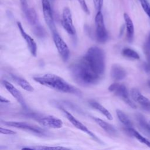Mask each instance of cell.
I'll return each instance as SVG.
<instances>
[{"mask_svg": "<svg viewBox=\"0 0 150 150\" xmlns=\"http://www.w3.org/2000/svg\"><path fill=\"white\" fill-rule=\"evenodd\" d=\"M33 31L35 33V35L38 36L39 38H43L46 36V32L45 29L40 25V24H39L36 25V26L33 28Z\"/></svg>", "mask_w": 150, "mask_h": 150, "instance_id": "484cf974", "label": "cell"}, {"mask_svg": "<svg viewBox=\"0 0 150 150\" xmlns=\"http://www.w3.org/2000/svg\"><path fill=\"white\" fill-rule=\"evenodd\" d=\"M111 77L115 80L120 81L123 80L127 76L125 70L118 64L112 65L110 70Z\"/></svg>", "mask_w": 150, "mask_h": 150, "instance_id": "9a60e30c", "label": "cell"}, {"mask_svg": "<svg viewBox=\"0 0 150 150\" xmlns=\"http://www.w3.org/2000/svg\"><path fill=\"white\" fill-rule=\"evenodd\" d=\"M10 76L11 79L22 88L27 91L32 92L33 91V87L26 79L13 74H10Z\"/></svg>", "mask_w": 150, "mask_h": 150, "instance_id": "d6986e66", "label": "cell"}, {"mask_svg": "<svg viewBox=\"0 0 150 150\" xmlns=\"http://www.w3.org/2000/svg\"><path fill=\"white\" fill-rule=\"evenodd\" d=\"M142 8H143L144 12L150 18V5L146 0H139Z\"/></svg>", "mask_w": 150, "mask_h": 150, "instance_id": "83f0119b", "label": "cell"}, {"mask_svg": "<svg viewBox=\"0 0 150 150\" xmlns=\"http://www.w3.org/2000/svg\"><path fill=\"white\" fill-rule=\"evenodd\" d=\"M136 118L141 129L146 134L150 135V124L147 123L144 117L141 114H136Z\"/></svg>", "mask_w": 150, "mask_h": 150, "instance_id": "7402d4cb", "label": "cell"}, {"mask_svg": "<svg viewBox=\"0 0 150 150\" xmlns=\"http://www.w3.org/2000/svg\"><path fill=\"white\" fill-rule=\"evenodd\" d=\"M33 80L41 85L60 92L78 96L81 94V92L78 88L69 84L61 77L54 74L47 73L42 76H35Z\"/></svg>", "mask_w": 150, "mask_h": 150, "instance_id": "7a4b0ae2", "label": "cell"}, {"mask_svg": "<svg viewBox=\"0 0 150 150\" xmlns=\"http://www.w3.org/2000/svg\"><path fill=\"white\" fill-rule=\"evenodd\" d=\"M43 13L45 21L47 25L50 30L53 32L56 31L55 25L54 22V19L53 16V12L51 8V6L49 0H42Z\"/></svg>", "mask_w": 150, "mask_h": 150, "instance_id": "8fae6325", "label": "cell"}, {"mask_svg": "<svg viewBox=\"0 0 150 150\" xmlns=\"http://www.w3.org/2000/svg\"><path fill=\"white\" fill-rule=\"evenodd\" d=\"M148 84H149V86H150V80L148 81Z\"/></svg>", "mask_w": 150, "mask_h": 150, "instance_id": "836d02e7", "label": "cell"}, {"mask_svg": "<svg viewBox=\"0 0 150 150\" xmlns=\"http://www.w3.org/2000/svg\"><path fill=\"white\" fill-rule=\"evenodd\" d=\"M1 123L4 125L15 127L22 130L29 131L31 133L35 134L40 136L47 135V132L46 131L36 125L31 124L25 122H18V121H1Z\"/></svg>", "mask_w": 150, "mask_h": 150, "instance_id": "277c9868", "label": "cell"}, {"mask_svg": "<svg viewBox=\"0 0 150 150\" xmlns=\"http://www.w3.org/2000/svg\"><path fill=\"white\" fill-rule=\"evenodd\" d=\"M89 104L91 107H92L93 108L96 109V110H97L100 112H101L108 120H112L113 119V117H112L111 114L110 112V111L108 110H107L104 107H103L101 104L98 103V102L94 101V100H91L89 101Z\"/></svg>", "mask_w": 150, "mask_h": 150, "instance_id": "ffe728a7", "label": "cell"}, {"mask_svg": "<svg viewBox=\"0 0 150 150\" xmlns=\"http://www.w3.org/2000/svg\"><path fill=\"white\" fill-rule=\"evenodd\" d=\"M63 114H64L66 118L69 121V122L76 128L78 129L81 130V131L86 133L89 136L91 137L94 140L97 141L98 142H101V140L93 133L92 132L90 129H88V128L84 125L82 122H81L80 121H79L77 119H76L70 112L67 111L66 109L62 108V109Z\"/></svg>", "mask_w": 150, "mask_h": 150, "instance_id": "ba28073f", "label": "cell"}, {"mask_svg": "<svg viewBox=\"0 0 150 150\" xmlns=\"http://www.w3.org/2000/svg\"><path fill=\"white\" fill-rule=\"evenodd\" d=\"M131 96L132 100L138 103L144 110L148 111H150L149 100L142 95L138 89L132 88L131 91Z\"/></svg>", "mask_w": 150, "mask_h": 150, "instance_id": "5bb4252c", "label": "cell"}, {"mask_svg": "<svg viewBox=\"0 0 150 150\" xmlns=\"http://www.w3.org/2000/svg\"><path fill=\"white\" fill-rule=\"evenodd\" d=\"M124 19L127 30V38L129 42H131L133 40L134 35V24L130 16L127 13H124Z\"/></svg>", "mask_w": 150, "mask_h": 150, "instance_id": "e0dca14e", "label": "cell"}, {"mask_svg": "<svg viewBox=\"0 0 150 150\" xmlns=\"http://www.w3.org/2000/svg\"><path fill=\"white\" fill-rule=\"evenodd\" d=\"M82 59L97 74L103 77L105 69V57L104 51L97 46L88 49Z\"/></svg>", "mask_w": 150, "mask_h": 150, "instance_id": "3957f363", "label": "cell"}, {"mask_svg": "<svg viewBox=\"0 0 150 150\" xmlns=\"http://www.w3.org/2000/svg\"><path fill=\"white\" fill-rule=\"evenodd\" d=\"M0 132L1 134H4V135H14L16 134V132L14 131H12L11 129H7V128H2V127H1L0 128Z\"/></svg>", "mask_w": 150, "mask_h": 150, "instance_id": "4dcf8cb0", "label": "cell"}, {"mask_svg": "<svg viewBox=\"0 0 150 150\" xmlns=\"http://www.w3.org/2000/svg\"><path fill=\"white\" fill-rule=\"evenodd\" d=\"M38 122L43 127L47 128L59 129L63 127V122L59 118L52 115L36 118Z\"/></svg>", "mask_w": 150, "mask_h": 150, "instance_id": "30bf717a", "label": "cell"}, {"mask_svg": "<svg viewBox=\"0 0 150 150\" xmlns=\"http://www.w3.org/2000/svg\"><path fill=\"white\" fill-rule=\"evenodd\" d=\"M23 11H24L26 19L28 20L30 25L32 26L33 28L40 24L38 22L36 12L33 8L26 7L25 8H23Z\"/></svg>", "mask_w": 150, "mask_h": 150, "instance_id": "ac0fdd59", "label": "cell"}, {"mask_svg": "<svg viewBox=\"0 0 150 150\" xmlns=\"http://www.w3.org/2000/svg\"><path fill=\"white\" fill-rule=\"evenodd\" d=\"M126 131L132 136L135 137L137 140H138L140 142L145 144L146 146L150 148V141H149L146 138L142 136L138 131L132 128V127L127 128Z\"/></svg>", "mask_w": 150, "mask_h": 150, "instance_id": "603a6c76", "label": "cell"}, {"mask_svg": "<svg viewBox=\"0 0 150 150\" xmlns=\"http://www.w3.org/2000/svg\"><path fill=\"white\" fill-rule=\"evenodd\" d=\"M108 89L110 92L114 93L115 95L122 99L127 104H128L131 108H137V105H135V104L130 99L127 88L124 84L115 83L111 84L109 86Z\"/></svg>", "mask_w": 150, "mask_h": 150, "instance_id": "5b68a950", "label": "cell"}, {"mask_svg": "<svg viewBox=\"0 0 150 150\" xmlns=\"http://www.w3.org/2000/svg\"><path fill=\"white\" fill-rule=\"evenodd\" d=\"M122 54L128 59H139V56L135 50L130 48H124L122 50Z\"/></svg>", "mask_w": 150, "mask_h": 150, "instance_id": "d4e9b609", "label": "cell"}, {"mask_svg": "<svg viewBox=\"0 0 150 150\" xmlns=\"http://www.w3.org/2000/svg\"><path fill=\"white\" fill-rule=\"evenodd\" d=\"M23 149H39V150H57V149H66V148L62 146H38L36 147H25Z\"/></svg>", "mask_w": 150, "mask_h": 150, "instance_id": "4316f807", "label": "cell"}, {"mask_svg": "<svg viewBox=\"0 0 150 150\" xmlns=\"http://www.w3.org/2000/svg\"><path fill=\"white\" fill-rule=\"evenodd\" d=\"M62 25L68 34L71 36L76 35V29L73 23L71 13L68 7H64L63 9Z\"/></svg>", "mask_w": 150, "mask_h": 150, "instance_id": "9c48e42d", "label": "cell"}, {"mask_svg": "<svg viewBox=\"0 0 150 150\" xmlns=\"http://www.w3.org/2000/svg\"><path fill=\"white\" fill-rule=\"evenodd\" d=\"M93 118L95 121V122L107 134L111 136H115L117 135V131L113 125L99 118L93 117Z\"/></svg>", "mask_w": 150, "mask_h": 150, "instance_id": "2e32d148", "label": "cell"}, {"mask_svg": "<svg viewBox=\"0 0 150 150\" xmlns=\"http://www.w3.org/2000/svg\"><path fill=\"white\" fill-rule=\"evenodd\" d=\"M2 84L5 87L6 90L11 93V94L16 100V101L21 104V105L25 109H26L27 106L26 104L25 101V100L23 98V97L20 91H19L13 84H12L11 83L6 80H3L2 81Z\"/></svg>", "mask_w": 150, "mask_h": 150, "instance_id": "7c38bea8", "label": "cell"}, {"mask_svg": "<svg viewBox=\"0 0 150 150\" xmlns=\"http://www.w3.org/2000/svg\"><path fill=\"white\" fill-rule=\"evenodd\" d=\"M70 71L74 81L82 86L96 84L102 78L96 73L81 58L70 66Z\"/></svg>", "mask_w": 150, "mask_h": 150, "instance_id": "6da1fadb", "label": "cell"}, {"mask_svg": "<svg viewBox=\"0 0 150 150\" xmlns=\"http://www.w3.org/2000/svg\"><path fill=\"white\" fill-rule=\"evenodd\" d=\"M22 6L23 7V8H25L27 7L26 6V0H20Z\"/></svg>", "mask_w": 150, "mask_h": 150, "instance_id": "d6a6232c", "label": "cell"}, {"mask_svg": "<svg viewBox=\"0 0 150 150\" xmlns=\"http://www.w3.org/2000/svg\"><path fill=\"white\" fill-rule=\"evenodd\" d=\"M149 124H150V121H149Z\"/></svg>", "mask_w": 150, "mask_h": 150, "instance_id": "e575fe53", "label": "cell"}, {"mask_svg": "<svg viewBox=\"0 0 150 150\" xmlns=\"http://www.w3.org/2000/svg\"><path fill=\"white\" fill-rule=\"evenodd\" d=\"M144 50L147 61L144 66V68L145 70L149 73L150 72V32L145 42L144 45Z\"/></svg>", "mask_w": 150, "mask_h": 150, "instance_id": "44dd1931", "label": "cell"}, {"mask_svg": "<svg viewBox=\"0 0 150 150\" xmlns=\"http://www.w3.org/2000/svg\"><path fill=\"white\" fill-rule=\"evenodd\" d=\"M116 114L120 121L124 125L126 128H130L132 127V123L128 116L121 110H116Z\"/></svg>", "mask_w": 150, "mask_h": 150, "instance_id": "cb8c5ba5", "label": "cell"}, {"mask_svg": "<svg viewBox=\"0 0 150 150\" xmlns=\"http://www.w3.org/2000/svg\"><path fill=\"white\" fill-rule=\"evenodd\" d=\"M96 36L100 43H104L108 39V32L105 28L103 15L100 11L97 12L95 17Z\"/></svg>", "mask_w": 150, "mask_h": 150, "instance_id": "8992f818", "label": "cell"}, {"mask_svg": "<svg viewBox=\"0 0 150 150\" xmlns=\"http://www.w3.org/2000/svg\"><path fill=\"white\" fill-rule=\"evenodd\" d=\"M0 101L1 103H9V101L6 99L5 98H4L2 96H0Z\"/></svg>", "mask_w": 150, "mask_h": 150, "instance_id": "1f68e13d", "label": "cell"}, {"mask_svg": "<svg viewBox=\"0 0 150 150\" xmlns=\"http://www.w3.org/2000/svg\"><path fill=\"white\" fill-rule=\"evenodd\" d=\"M52 34L54 45L60 56H61L63 60H64V62L67 61L69 58L70 56V50L67 45L63 40L62 37L59 35L57 31L52 32Z\"/></svg>", "mask_w": 150, "mask_h": 150, "instance_id": "52a82bcc", "label": "cell"}, {"mask_svg": "<svg viewBox=\"0 0 150 150\" xmlns=\"http://www.w3.org/2000/svg\"><path fill=\"white\" fill-rule=\"evenodd\" d=\"M79 3L80 4L83 11L86 13L87 14H89L90 13V11H89V9L87 7V5L86 4V1L85 0H77Z\"/></svg>", "mask_w": 150, "mask_h": 150, "instance_id": "f1b7e54d", "label": "cell"}, {"mask_svg": "<svg viewBox=\"0 0 150 150\" xmlns=\"http://www.w3.org/2000/svg\"><path fill=\"white\" fill-rule=\"evenodd\" d=\"M93 2L97 12L100 11L103 6V0H93Z\"/></svg>", "mask_w": 150, "mask_h": 150, "instance_id": "f546056e", "label": "cell"}, {"mask_svg": "<svg viewBox=\"0 0 150 150\" xmlns=\"http://www.w3.org/2000/svg\"><path fill=\"white\" fill-rule=\"evenodd\" d=\"M17 25L19 28V30L21 32V34L22 36V38L25 39L28 47L30 52V53L33 56H36L37 54V45L34 40V39L29 35H28L24 30V29L22 27V25L21 22H17Z\"/></svg>", "mask_w": 150, "mask_h": 150, "instance_id": "4fadbf2b", "label": "cell"}]
</instances>
